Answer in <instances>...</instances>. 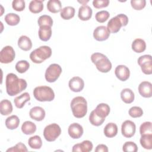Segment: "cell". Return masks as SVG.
Here are the masks:
<instances>
[{"instance_id":"7","label":"cell","mask_w":152,"mask_h":152,"mask_svg":"<svg viewBox=\"0 0 152 152\" xmlns=\"http://www.w3.org/2000/svg\"><path fill=\"white\" fill-rule=\"evenodd\" d=\"M61 129L59 125L53 123L47 125L43 130V136L49 142L55 141L61 135Z\"/></svg>"},{"instance_id":"2","label":"cell","mask_w":152,"mask_h":152,"mask_svg":"<svg viewBox=\"0 0 152 152\" xmlns=\"http://www.w3.org/2000/svg\"><path fill=\"white\" fill-rule=\"evenodd\" d=\"M70 106L73 115L77 118H83L87 112V102L82 96L74 97L71 100Z\"/></svg>"},{"instance_id":"32","label":"cell","mask_w":152,"mask_h":152,"mask_svg":"<svg viewBox=\"0 0 152 152\" xmlns=\"http://www.w3.org/2000/svg\"><path fill=\"white\" fill-rule=\"evenodd\" d=\"M140 142L144 148L151 150L152 148V134L141 135Z\"/></svg>"},{"instance_id":"41","label":"cell","mask_w":152,"mask_h":152,"mask_svg":"<svg viewBox=\"0 0 152 152\" xmlns=\"http://www.w3.org/2000/svg\"><path fill=\"white\" fill-rule=\"evenodd\" d=\"M122 150L125 152H136L138 151V147L135 142L127 141L124 144Z\"/></svg>"},{"instance_id":"11","label":"cell","mask_w":152,"mask_h":152,"mask_svg":"<svg viewBox=\"0 0 152 152\" xmlns=\"http://www.w3.org/2000/svg\"><path fill=\"white\" fill-rule=\"evenodd\" d=\"M135 124L130 120H126L122 124L121 132L122 135L126 138H131L133 137L135 133Z\"/></svg>"},{"instance_id":"20","label":"cell","mask_w":152,"mask_h":152,"mask_svg":"<svg viewBox=\"0 0 152 152\" xmlns=\"http://www.w3.org/2000/svg\"><path fill=\"white\" fill-rule=\"evenodd\" d=\"M94 111L98 116L100 117L101 118L105 119L106 117L109 115L110 111V108L107 104L102 103L99 104Z\"/></svg>"},{"instance_id":"40","label":"cell","mask_w":152,"mask_h":152,"mask_svg":"<svg viewBox=\"0 0 152 152\" xmlns=\"http://www.w3.org/2000/svg\"><path fill=\"white\" fill-rule=\"evenodd\" d=\"M110 14L109 12L105 10H102L100 11L97 12L95 15V18L97 21L99 23H104L109 18Z\"/></svg>"},{"instance_id":"17","label":"cell","mask_w":152,"mask_h":152,"mask_svg":"<svg viewBox=\"0 0 152 152\" xmlns=\"http://www.w3.org/2000/svg\"><path fill=\"white\" fill-rule=\"evenodd\" d=\"M45 110L40 106L33 107L29 112L30 117L36 121H42L43 120L45 117Z\"/></svg>"},{"instance_id":"36","label":"cell","mask_w":152,"mask_h":152,"mask_svg":"<svg viewBox=\"0 0 152 152\" xmlns=\"http://www.w3.org/2000/svg\"><path fill=\"white\" fill-rule=\"evenodd\" d=\"M104 121H105V119H103L98 116L94 112V110L91 111V112L89 115V121L90 124H91L94 126H100L104 122Z\"/></svg>"},{"instance_id":"33","label":"cell","mask_w":152,"mask_h":152,"mask_svg":"<svg viewBox=\"0 0 152 152\" xmlns=\"http://www.w3.org/2000/svg\"><path fill=\"white\" fill-rule=\"evenodd\" d=\"M75 8L71 6H67L62 9L61 11V17L64 20H70L75 15Z\"/></svg>"},{"instance_id":"44","label":"cell","mask_w":152,"mask_h":152,"mask_svg":"<svg viewBox=\"0 0 152 152\" xmlns=\"http://www.w3.org/2000/svg\"><path fill=\"white\" fill-rule=\"evenodd\" d=\"M131 7L135 10H142L146 5L145 0H131Z\"/></svg>"},{"instance_id":"30","label":"cell","mask_w":152,"mask_h":152,"mask_svg":"<svg viewBox=\"0 0 152 152\" xmlns=\"http://www.w3.org/2000/svg\"><path fill=\"white\" fill-rule=\"evenodd\" d=\"M43 1L33 0L31 1L28 6L30 11L33 14H37L42 11L43 9Z\"/></svg>"},{"instance_id":"38","label":"cell","mask_w":152,"mask_h":152,"mask_svg":"<svg viewBox=\"0 0 152 152\" xmlns=\"http://www.w3.org/2000/svg\"><path fill=\"white\" fill-rule=\"evenodd\" d=\"M37 23L39 27L42 26H48L49 27H52L53 25V20L49 15H43L39 17Z\"/></svg>"},{"instance_id":"35","label":"cell","mask_w":152,"mask_h":152,"mask_svg":"<svg viewBox=\"0 0 152 152\" xmlns=\"http://www.w3.org/2000/svg\"><path fill=\"white\" fill-rule=\"evenodd\" d=\"M28 144L31 148L40 149L42 145V141L40 136L34 135L29 138Z\"/></svg>"},{"instance_id":"8","label":"cell","mask_w":152,"mask_h":152,"mask_svg":"<svg viewBox=\"0 0 152 152\" xmlns=\"http://www.w3.org/2000/svg\"><path fill=\"white\" fill-rule=\"evenodd\" d=\"M62 73L61 66L57 64H50L46 70L45 77L49 83H54L59 77Z\"/></svg>"},{"instance_id":"15","label":"cell","mask_w":152,"mask_h":152,"mask_svg":"<svg viewBox=\"0 0 152 152\" xmlns=\"http://www.w3.org/2000/svg\"><path fill=\"white\" fill-rule=\"evenodd\" d=\"M115 74L116 77L121 81H126L130 75V71L129 68L124 65H118L115 69Z\"/></svg>"},{"instance_id":"37","label":"cell","mask_w":152,"mask_h":152,"mask_svg":"<svg viewBox=\"0 0 152 152\" xmlns=\"http://www.w3.org/2000/svg\"><path fill=\"white\" fill-rule=\"evenodd\" d=\"M30 67V64L26 60H21L18 61L15 64L16 71L21 74L26 72Z\"/></svg>"},{"instance_id":"6","label":"cell","mask_w":152,"mask_h":152,"mask_svg":"<svg viewBox=\"0 0 152 152\" xmlns=\"http://www.w3.org/2000/svg\"><path fill=\"white\" fill-rule=\"evenodd\" d=\"M128 23V17L124 14H118L116 16L112 17L107 23V28L110 33H118L122 26H126Z\"/></svg>"},{"instance_id":"27","label":"cell","mask_w":152,"mask_h":152,"mask_svg":"<svg viewBox=\"0 0 152 152\" xmlns=\"http://www.w3.org/2000/svg\"><path fill=\"white\" fill-rule=\"evenodd\" d=\"M132 49L136 53H142L146 49V43L143 39H136L132 43Z\"/></svg>"},{"instance_id":"46","label":"cell","mask_w":152,"mask_h":152,"mask_svg":"<svg viewBox=\"0 0 152 152\" xmlns=\"http://www.w3.org/2000/svg\"><path fill=\"white\" fill-rule=\"evenodd\" d=\"M109 0H94L93 1V5L94 7L97 9L107 7L109 5Z\"/></svg>"},{"instance_id":"5","label":"cell","mask_w":152,"mask_h":152,"mask_svg":"<svg viewBox=\"0 0 152 152\" xmlns=\"http://www.w3.org/2000/svg\"><path fill=\"white\" fill-rule=\"evenodd\" d=\"M34 98L39 102H51L55 98V93L52 88L48 86H38L33 90Z\"/></svg>"},{"instance_id":"39","label":"cell","mask_w":152,"mask_h":152,"mask_svg":"<svg viewBox=\"0 0 152 152\" xmlns=\"http://www.w3.org/2000/svg\"><path fill=\"white\" fill-rule=\"evenodd\" d=\"M140 133L141 135L152 134V124L151 122H144L140 127Z\"/></svg>"},{"instance_id":"29","label":"cell","mask_w":152,"mask_h":152,"mask_svg":"<svg viewBox=\"0 0 152 152\" xmlns=\"http://www.w3.org/2000/svg\"><path fill=\"white\" fill-rule=\"evenodd\" d=\"M21 131L26 135H31L36 131V125L34 123L27 121H25L21 126Z\"/></svg>"},{"instance_id":"10","label":"cell","mask_w":152,"mask_h":152,"mask_svg":"<svg viewBox=\"0 0 152 152\" xmlns=\"http://www.w3.org/2000/svg\"><path fill=\"white\" fill-rule=\"evenodd\" d=\"M15 53L13 48L11 46L4 47L0 52V62L2 64H8L14 61Z\"/></svg>"},{"instance_id":"43","label":"cell","mask_w":152,"mask_h":152,"mask_svg":"<svg viewBox=\"0 0 152 152\" xmlns=\"http://www.w3.org/2000/svg\"><path fill=\"white\" fill-rule=\"evenodd\" d=\"M12 8L17 11H22L25 9L26 3L23 0H14L12 2Z\"/></svg>"},{"instance_id":"16","label":"cell","mask_w":152,"mask_h":152,"mask_svg":"<svg viewBox=\"0 0 152 152\" xmlns=\"http://www.w3.org/2000/svg\"><path fill=\"white\" fill-rule=\"evenodd\" d=\"M140 94L145 98H150L152 96V84L149 81H142L138 86Z\"/></svg>"},{"instance_id":"31","label":"cell","mask_w":152,"mask_h":152,"mask_svg":"<svg viewBox=\"0 0 152 152\" xmlns=\"http://www.w3.org/2000/svg\"><path fill=\"white\" fill-rule=\"evenodd\" d=\"M47 8L52 13H57L62 10V4L59 0H49L47 3Z\"/></svg>"},{"instance_id":"12","label":"cell","mask_w":152,"mask_h":152,"mask_svg":"<svg viewBox=\"0 0 152 152\" xmlns=\"http://www.w3.org/2000/svg\"><path fill=\"white\" fill-rule=\"evenodd\" d=\"M110 33L106 26H100L94 30L93 37L97 41H104L109 38Z\"/></svg>"},{"instance_id":"26","label":"cell","mask_w":152,"mask_h":152,"mask_svg":"<svg viewBox=\"0 0 152 152\" xmlns=\"http://www.w3.org/2000/svg\"><path fill=\"white\" fill-rule=\"evenodd\" d=\"M12 112V105L11 102L7 100L4 99L0 102V112L2 115L6 116L11 114Z\"/></svg>"},{"instance_id":"3","label":"cell","mask_w":152,"mask_h":152,"mask_svg":"<svg viewBox=\"0 0 152 152\" xmlns=\"http://www.w3.org/2000/svg\"><path fill=\"white\" fill-rule=\"evenodd\" d=\"M92 62L101 72H108L112 69V63L107 57L101 53H94L91 56Z\"/></svg>"},{"instance_id":"19","label":"cell","mask_w":152,"mask_h":152,"mask_svg":"<svg viewBox=\"0 0 152 152\" xmlns=\"http://www.w3.org/2000/svg\"><path fill=\"white\" fill-rule=\"evenodd\" d=\"M92 9L87 5H83L78 10V18L82 21L89 20L92 16Z\"/></svg>"},{"instance_id":"4","label":"cell","mask_w":152,"mask_h":152,"mask_svg":"<svg viewBox=\"0 0 152 152\" xmlns=\"http://www.w3.org/2000/svg\"><path fill=\"white\" fill-rule=\"evenodd\" d=\"M52 55V49L49 46H42L32 51L30 58L35 64H41L49 58Z\"/></svg>"},{"instance_id":"18","label":"cell","mask_w":152,"mask_h":152,"mask_svg":"<svg viewBox=\"0 0 152 152\" xmlns=\"http://www.w3.org/2000/svg\"><path fill=\"white\" fill-rule=\"evenodd\" d=\"M93 145L92 142L89 140H84L81 143L76 144L72 147V151L73 152H89L93 149Z\"/></svg>"},{"instance_id":"22","label":"cell","mask_w":152,"mask_h":152,"mask_svg":"<svg viewBox=\"0 0 152 152\" xmlns=\"http://www.w3.org/2000/svg\"><path fill=\"white\" fill-rule=\"evenodd\" d=\"M18 47L24 51L30 50L32 48V42L30 39L26 36H21L18 40Z\"/></svg>"},{"instance_id":"9","label":"cell","mask_w":152,"mask_h":152,"mask_svg":"<svg viewBox=\"0 0 152 152\" xmlns=\"http://www.w3.org/2000/svg\"><path fill=\"white\" fill-rule=\"evenodd\" d=\"M138 64L141 66L142 72L147 75L152 74V60L150 55L141 56L138 59Z\"/></svg>"},{"instance_id":"34","label":"cell","mask_w":152,"mask_h":152,"mask_svg":"<svg viewBox=\"0 0 152 152\" xmlns=\"http://www.w3.org/2000/svg\"><path fill=\"white\" fill-rule=\"evenodd\" d=\"M5 21L6 23L11 26L17 25L20 21V18L18 15L15 13H8L5 16Z\"/></svg>"},{"instance_id":"13","label":"cell","mask_w":152,"mask_h":152,"mask_svg":"<svg viewBox=\"0 0 152 152\" xmlns=\"http://www.w3.org/2000/svg\"><path fill=\"white\" fill-rule=\"evenodd\" d=\"M68 86L71 91L80 92L84 88V82L80 77H74L69 81Z\"/></svg>"},{"instance_id":"45","label":"cell","mask_w":152,"mask_h":152,"mask_svg":"<svg viewBox=\"0 0 152 152\" xmlns=\"http://www.w3.org/2000/svg\"><path fill=\"white\" fill-rule=\"evenodd\" d=\"M28 150L23 143L20 142L17 143L14 147H12L8 149L7 150V152H18V151H23L26 152Z\"/></svg>"},{"instance_id":"47","label":"cell","mask_w":152,"mask_h":152,"mask_svg":"<svg viewBox=\"0 0 152 152\" xmlns=\"http://www.w3.org/2000/svg\"><path fill=\"white\" fill-rule=\"evenodd\" d=\"M108 151V148L104 144H99L96 149L95 152H107Z\"/></svg>"},{"instance_id":"21","label":"cell","mask_w":152,"mask_h":152,"mask_svg":"<svg viewBox=\"0 0 152 152\" xmlns=\"http://www.w3.org/2000/svg\"><path fill=\"white\" fill-rule=\"evenodd\" d=\"M38 33L39 39L43 42H46L50 39L52 36L51 27L48 26H40L39 27Z\"/></svg>"},{"instance_id":"25","label":"cell","mask_w":152,"mask_h":152,"mask_svg":"<svg viewBox=\"0 0 152 152\" xmlns=\"http://www.w3.org/2000/svg\"><path fill=\"white\" fill-rule=\"evenodd\" d=\"M104 134L107 138H113L118 134V126L113 122L108 123L104 128Z\"/></svg>"},{"instance_id":"1","label":"cell","mask_w":152,"mask_h":152,"mask_svg":"<svg viewBox=\"0 0 152 152\" xmlns=\"http://www.w3.org/2000/svg\"><path fill=\"white\" fill-rule=\"evenodd\" d=\"M5 86L7 94L10 96H14L24 90L27 84L24 79L19 78L13 73H9L6 77Z\"/></svg>"},{"instance_id":"42","label":"cell","mask_w":152,"mask_h":152,"mask_svg":"<svg viewBox=\"0 0 152 152\" xmlns=\"http://www.w3.org/2000/svg\"><path fill=\"white\" fill-rule=\"evenodd\" d=\"M128 113L130 116L134 118H140L143 115L142 109L139 106H133L131 107L128 111Z\"/></svg>"},{"instance_id":"23","label":"cell","mask_w":152,"mask_h":152,"mask_svg":"<svg viewBox=\"0 0 152 152\" xmlns=\"http://www.w3.org/2000/svg\"><path fill=\"white\" fill-rule=\"evenodd\" d=\"M121 97L124 103L130 104L134 102L135 95L131 89L126 88L121 91Z\"/></svg>"},{"instance_id":"14","label":"cell","mask_w":152,"mask_h":152,"mask_svg":"<svg viewBox=\"0 0 152 152\" xmlns=\"http://www.w3.org/2000/svg\"><path fill=\"white\" fill-rule=\"evenodd\" d=\"M69 135L73 139H78L83 134V126L78 123L71 124L68 129Z\"/></svg>"},{"instance_id":"24","label":"cell","mask_w":152,"mask_h":152,"mask_svg":"<svg viewBox=\"0 0 152 152\" xmlns=\"http://www.w3.org/2000/svg\"><path fill=\"white\" fill-rule=\"evenodd\" d=\"M30 100V94L27 92H25L21 95L16 97L14 100V102L16 107L18 109H21L24 106L25 103Z\"/></svg>"},{"instance_id":"28","label":"cell","mask_w":152,"mask_h":152,"mask_svg":"<svg viewBox=\"0 0 152 152\" xmlns=\"http://www.w3.org/2000/svg\"><path fill=\"white\" fill-rule=\"evenodd\" d=\"M5 126L9 129H15L18 128L20 124V119L17 115H11L5 120Z\"/></svg>"}]
</instances>
